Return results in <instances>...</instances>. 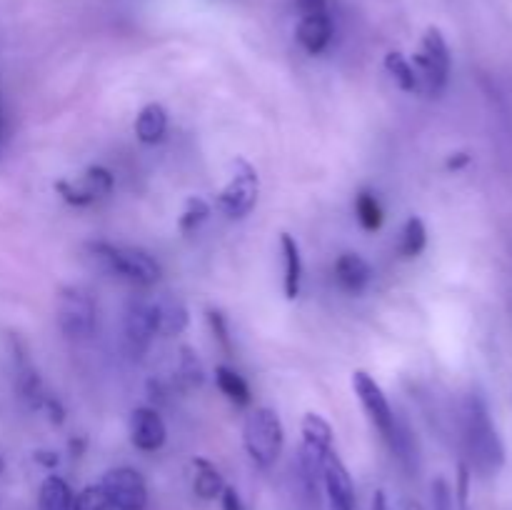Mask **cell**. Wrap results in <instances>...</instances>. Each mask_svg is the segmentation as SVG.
<instances>
[{
    "mask_svg": "<svg viewBox=\"0 0 512 510\" xmlns=\"http://www.w3.org/2000/svg\"><path fill=\"white\" fill-rule=\"evenodd\" d=\"M73 490L60 475H48L40 485L38 505L40 510H73Z\"/></svg>",
    "mask_w": 512,
    "mask_h": 510,
    "instance_id": "19",
    "label": "cell"
},
{
    "mask_svg": "<svg viewBox=\"0 0 512 510\" xmlns=\"http://www.w3.org/2000/svg\"><path fill=\"white\" fill-rule=\"evenodd\" d=\"M373 510H390L388 498H385L383 490H375V495H373Z\"/></svg>",
    "mask_w": 512,
    "mask_h": 510,
    "instance_id": "32",
    "label": "cell"
},
{
    "mask_svg": "<svg viewBox=\"0 0 512 510\" xmlns=\"http://www.w3.org/2000/svg\"><path fill=\"white\" fill-rule=\"evenodd\" d=\"M433 500H435V510H458L453 490H450V485L445 483L443 478H438L433 483Z\"/></svg>",
    "mask_w": 512,
    "mask_h": 510,
    "instance_id": "28",
    "label": "cell"
},
{
    "mask_svg": "<svg viewBox=\"0 0 512 510\" xmlns=\"http://www.w3.org/2000/svg\"><path fill=\"white\" fill-rule=\"evenodd\" d=\"M353 390L355 395H358L363 410L368 413L370 423L378 428V433L383 435L385 443H390V438H393L395 433V425H398V415H395L393 405L388 403V395H385L383 388L375 383L373 375L365 373V370H355L353 373Z\"/></svg>",
    "mask_w": 512,
    "mask_h": 510,
    "instance_id": "7",
    "label": "cell"
},
{
    "mask_svg": "<svg viewBox=\"0 0 512 510\" xmlns=\"http://www.w3.org/2000/svg\"><path fill=\"white\" fill-rule=\"evenodd\" d=\"M168 438V428H165L163 418L158 410L153 408H135L130 413V440L143 453H155L165 445Z\"/></svg>",
    "mask_w": 512,
    "mask_h": 510,
    "instance_id": "12",
    "label": "cell"
},
{
    "mask_svg": "<svg viewBox=\"0 0 512 510\" xmlns=\"http://www.w3.org/2000/svg\"><path fill=\"white\" fill-rule=\"evenodd\" d=\"M180 378H183L185 385H190V388L203 385V365H200L198 353H193L190 348L180 350Z\"/></svg>",
    "mask_w": 512,
    "mask_h": 510,
    "instance_id": "27",
    "label": "cell"
},
{
    "mask_svg": "<svg viewBox=\"0 0 512 510\" xmlns=\"http://www.w3.org/2000/svg\"><path fill=\"white\" fill-rule=\"evenodd\" d=\"M168 133V110L160 103H148L135 118V135L140 143L155 145Z\"/></svg>",
    "mask_w": 512,
    "mask_h": 510,
    "instance_id": "17",
    "label": "cell"
},
{
    "mask_svg": "<svg viewBox=\"0 0 512 510\" xmlns=\"http://www.w3.org/2000/svg\"><path fill=\"white\" fill-rule=\"evenodd\" d=\"M280 250H283V290L285 298L295 300L300 293V283H303V255H300V245L295 235L283 233L280 235Z\"/></svg>",
    "mask_w": 512,
    "mask_h": 510,
    "instance_id": "16",
    "label": "cell"
},
{
    "mask_svg": "<svg viewBox=\"0 0 512 510\" xmlns=\"http://www.w3.org/2000/svg\"><path fill=\"white\" fill-rule=\"evenodd\" d=\"M323 485L330 510H355V485L343 460L333 453L323 463Z\"/></svg>",
    "mask_w": 512,
    "mask_h": 510,
    "instance_id": "11",
    "label": "cell"
},
{
    "mask_svg": "<svg viewBox=\"0 0 512 510\" xmlns=\"http://www.w3.org/2000/svg\"><path fill=\"white\" fill-rule=\"evenodd\" d=\"M5 470V458H3V453H0V473H3Z\"/></svg>",
    "mask_w": 512,
    "mask_h": 510,
    "instance_id": "35",
    "label": "cell"
},
{
    "mask_svg": "<svg viewBox=\"0 0 512 510\" xmlns=\"http://www.w3.org/2000/svg\"><path fill=\"white\" fill-rule=\"evenodd\" d=\"M215 383H218L220 393H223L233 405H238V408L250 405L248 383H245L243 375L235 373L233 368H228V365H218V368H215Z\"/></svg>",
    "mask_w": 512,
    "mask_h": 510,
    "instance_id": "22",
    "label": "cell"
},
{
    "mask_svg": "<svg viewBox=\"0 0 512 510\" xmlns=\"http://www.w3.org/2000/svg\"><path fill=\"white\" fill-rule=\"evenodd\" d=\"M355 218L363 225L368 233H375L383 225V208H380V200L375 198V193L363 190V193L355 195Z\"/></svg>",
    "mask_w": 512,
    "mask_h": 510,
    "instance_id": "24",
    "label": "cell"
},
{
    "mask_svg": "<svg viewBox=\"0 0 512 510\" xmlns=\"http://www.w3.org/2000/svg\"><path fill=\"white\" fill-rule=\"evenodd\" d=\"M95 303L88 290L68 285L58 295V328L65 338L83 340L95 328Z\"/></svg>",
    "mask_w": 512,
    "mask_h": 510,
    "instance_id": "6",
    "label": "cell"
},
{
    "mask_svg": "<svg viewBox=\"0 0 512 510\" xmlns=\"http://www.w3.org/2000/svg\"><path fill=\"white\" fill-rule=\"evenodd\" d=\"M193 490L198 498L203 500H215L220 498V493L225 490V480L220 475V470L215 468L208 460H195V478H193Z\"/></svg>",
    "mask_w": 512,
    "mask_h": 510,
    "instance_id": "20",
    "label": "cell"
},
{
    "mask_svg": "<svg viewBox=\"0 0 512 510\" xmlns=\"http://www.w3.org/2000/svg\"><path fill=\"white\" fill-rule=\"evenodd\" d=\"M333 18L330 13H315V15H303L298 20V28H295V38L303 45L305 53L318 55L333 40Z\"/></svg>",
    "mask_w": 512,
    "mask_h": 510,
    "instance_id": "13",
    "label": "cell"
},
{
    "mask_svg": "<svg viewBox=\"0 0 512 510\" xmlns=\"http://www.w3.org/2000/svg\"><path fill=\"white\" fill-rule=\"evenodd\" d=\"M303 450L320 463L333 453V428L320 413H308L303 418Z\"/></svg>",
    "mask_w": 512,
    "mask_h": 510,
    "instance_id": "15",
    "label": "cell"
},
{
    "mask_svg": "<svg viewBox=\"0 0 512 510\" xmlns=\"http://www.w3.org/2000/svg\"><path fill=\"white\" fill-rule=\"evenodd\" d=\"M395 510H425V508H423V505L418 503V500H413V498H403V500H400L398 508H395Z\"/></svg>",
    "mask_w": 512,
    "mask_h": 510,
    "instance_id": "33",
    "label": "cell"
},
{
    "mask_svg": "<svg viewBox=\"0 0 512 510\" xmlns=\"http://www.w3.org/2000/svg\"><path fill=\"white\" fill-rule=\"evenodd\" d=\"M85 258L100 273L123 278L135 285H155L160 280V265L148 250L130 248V245H113L105 240H93L85 245Z\"/></svg>",
    "mask_w": 512,
    "mask_h": 510,
    "instance_id": "2",
    "label": "cell"
},
{
    "mask_svg": "<svg viewBox=\"0 0 512 510\" xmlns=\"http://www.w3.org/2000/svg\"><path fill=\"white\" fill-rule=\"evenodd\" d=\"M220 503H223V510H245L243 500H240V495H238V490L228 488V485H225V490L220 493Z\"/></svg>",
    "mask_w": 512,
    "mask_h": 510,
    "instance_id": "31",
    "label": "cell"
},
{
    "mask_svg": "<svg viewBox=\"0 0 512 510\" xmlns=\"http://www.w3.org/2000/svg\"><path fill=\"white\" fill-rule=\"evenodd\" d=\"M73 510H110V500L100 485H85L73 500Z\"/></svg>",
    "mask_w": 512,
    "mask_h": 510,
    "instance_id": "26",
    "label": "cell"
},
{
    "mask_svg": "<svg viewBox=\"0 0 512 510\" xmlns=\"http://www.w3.org/2000/svg\"><path fill=\"white\" fill-rule=\"evenodd\" d=\"M55 190L60 193V198L70 205H83L95 203V200L105 198L113 190V175H110L108 168L103 165H93V168L85 170L80 178L75 180H58L55 183Z\"/></svg>",
    "mask_w": 512,
    "mask_h": 510,
    "instance_id": "9",
    "label": "cell"
},
{
    "mask_svg": "<svg viewBox=\"0 0 512 510\" xmlns=\"http://www.w3.org/2000/svg\"><path fill=\"white\" fill-rule=\"evenodd\" d=\"M410 63H413L415 78H418V93L438 98L448 88L453 55H450L448 40H445V35L438 28L425 30L418 53L413 55Z\"/></svg>",
    "mask_w": 512,
    "mask_h": 510,
    "instance_id": "3",
    "label": "cell"
},
{
    "mask_svg": "<svg viewBox=\"0 0 512 510\" xmlns=\"http://www.w3.org/2000/svg\"><path fill=\"white\" fill-rule=\"evenodd\" d=\"M100 488L108 495L110 508L115 510H145L148 505V485L135 468L120 465L108 470L100 480Z\"/></svg>",
    "mask_w": 512,
    "mask_h": 510,
    "instance_id": "8",
    "label": "cell"
},
{
    "mask_svg": "<svg viewBox=\"0 0 512 510\" xmlns=\"http://www.w3.org/2000/svg\"><path fill=\"white\" fill-rule=\"evenodd\" d=\"M125 328V340H128V348L133 353H145L153 343V338L158 335V315H155V303L148 300H130L128 308H125L123 318Z\"/></svg>",
    "mask_w": 512,
    "mask_h": 510,
    "instance_id": "10",
    "label": "cell"
},
{
    "mask_svg": "<svg viewBox=\"0 0 512 510\" xmlns=\"http://www.w3.org/2000/svg\"><path fill=\"white\" fill-rule=\"evenodd\" d=\"M208 320H210V328H213L215 338L220 340V345H223L225 350H230V330H228V323H225L223 313H218V310H210Z\"/></svg>",
    "mask_w": 512,
    "mask_h": 510,
    "instance_id": "29",
    "label": "cell"
},
{
    "mask_svg": "<svg viewBox=\"0 0 512 510\" xmlns=\"http://www.w3.org/2000/svg\"><path fill=\"white\" fill-rule=\"evenodd\" d=\"M243 445L258 468H270L283 455L285 428L270 408L250 410L243 423Z\"/></svg>",
    "mask_w": 512,
    "mask_h": 510,
    "instance_id": "4",
    "label": "cell"
},
{
    "mask_svg": "<svg viewBox=\"0 0 512 510\" xmlns=\"http://www.w3.org/2000/svg\"><path fill=\"white\" fill-rule=\"evenodd\" d=\"M0 145H3V118H0Z\"/></svg>",
    "mask_w": 512,
    "mask_h": 510,
    "instance_id": "36",
    "label": "cell"
},
{
    "mask_svg": "<svg viewBox=\"0 0 512 510\" xmlns=\"http://www.w3.org/2000/svg\"><path fill=\"white\" fill-rule=\"evenodd\" d=\"M260 193V178L258 170L248 163V160L238 158L233 163V175L225 183V188L218 193V208L223 210L228 218L240 220L255 208Z\"/></svg>",
    "mask_w": 512,
    "mask_h": 510,
    "instance_id": "5",
    "label": "cell"
},
{
    "mask_svg": "<svg viewBox=\"0 0 512 510\" xmlns=\"http://www.w3.org/2000/svg\"><path fill=\"white\" fill-rule=\"evenodd\" d=\"M155 315H158V333L180 335L190 323L188 308L178 298L155 300Z\"/></svg>",
    "mask_w": 512,
    "mask_h": 510,
    "instance_id": "18",
    "label": "cell"
},
{
    "mask_svg": "<svg viewBox=\"0 0 512 510\" xmlns=\"http://www.w3.org/2000/svg\"><path fill=\"white\" fill-rule=\"evenodd\" d=\"M208 215H210V205L205 203L203 198H188L185 200L183 213H180L178 228L183 230V233H193V230H198L200 225L208 220Z\"/></svg>",
    "mask_w": 512,
    "mask_h": 510,
    "instance_id": "25",
    "label": "cell"
},
{
    "mask_svg": "<svg viewBox=\"0 0 512 510\" xmlns=\"http://www.w3.org/2000/svg\"><path fill=\"white\" fill-rule=\"evenodd\" d=\"M425 245H428V228H425V223L418 215H410V218L405 220L403 230H400L398 253L403 255L405 260L418 258L425 250Z\"/></svg>",
    "mask_w": 512,
    "mask_h": 510,
    "instance_id": "21",
    "label": "cell"
},
{
    "mask_svg": "<svg viewBox=\"0 0 512 510\" xmlns=\"http://www.w3.org/2000/svg\"><path fill=\"white\" fill-rule=\"evenodd\" d=\"M335 280L345 293H363L368 283L373 280V268L368 260L358 253H343L335 260Z\"/></svg>",
    "mask_w": 512,
    "mask_h": 510,
    "instance_id": "14",
    "label": "cell"
},
{
    "mask_svg": "<svg viewBox=\"0 0 512 510\" xmlns=\"http://www.w3.org/2000/svg\"><path fill=\"white\" fill-rule=\"evenodd\" d=\"M460 430L463 445L473 470L490 478L505 465V445L493 423L488 403L478 393H468L460 405Z\"/></svg>",
    "mask_w": 512,
    "mask_h": 510,
    "instance_id": "1",
    "label": "cell"
},
{
    "mask_svg": "<svg viewBox=\"0 0 512 510\" xmlns=\"http://www.w3.org/2000/svg\"><path fill=\"white\" fill-rule=\"evenodd\" d=\"M385 70H388V75L395 80V85L400 90H405V93H418V78H415L413 63L403 53L393 50V53L385 55Z\"/></svg>",
    "mask_w": 512,
    "mask_h": 510,
    "instance_id": "23",
    "label": "cell"
},
{
    "mask_svg": "<svg viewBox=\"0 0 512 510\" xmlns=\"http://www.w3.org/2000/svg\"><path fill=\"white\" fill-rule=\"evenodd\" d=\"M460 155V158H450L448 160V168H460V165H468V155H465V153H458Z\"/></svg>",
    "mask_w": 512,
    "mask_h": 510,
    "instance_id": "34",
    "label": "cell"
},
{
    "mask_svg": "<svg viewBox=\"0 0 512 510\" xmlns=\"http://www.w3.org/2000/svg\"><path fill=\"white\" fill-rule=\"evenodd\" d=\"M295 8H298L300 18H303V15L328 13V0H295Z\"/></svg>",
    "mask_w": 512,
    "mask_h": 510,
    "instance_id": "30",
    "label": "cell"
}]
</instances>
